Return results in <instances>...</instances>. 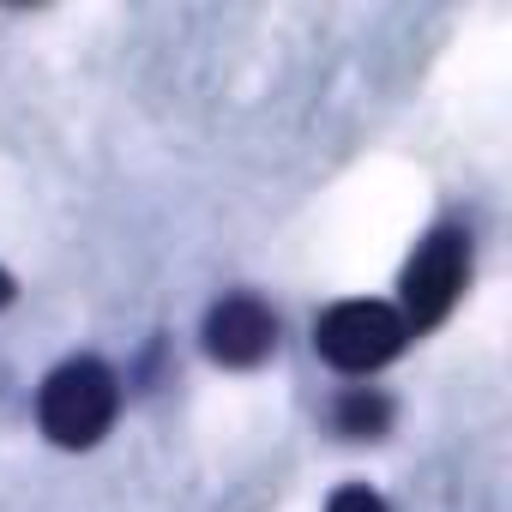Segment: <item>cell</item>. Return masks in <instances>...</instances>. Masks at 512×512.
I'll return each mask as SVG.
<instances>
[{
    "mask_svg": "<svg viewBox=\"0 0 512 512\" xmlns=\"http://www.w3.org/2000/svg\"><path fill=\"white\" fill-rule=\"evenodd\" d=\"M115 410H121V380H115V368L97 362V356L61 362V368L43 380V392H37V422H43V434H49L55 446H67V452L97 446V440L109 434Z\"/></svg>",
    "mask_w": 512,
    "mask_h": 512,
    "instance_id": "6da1fadb",
    "label": "cell"
},
{
    "mask_svg": "<svg viewBox=\"0 0 512 512\" xmlns=\"http://www.w3.org/2000/svg\"><path fill=\"white\" fill-rule=\"evenodd\" d=\"M404 338H410V326H404L398 308H386V302H338V308H326L320 326H314V350H320L332 368H344V374H374V368H386V362L404 350Z\"/></svg>",
    "mask_w": 512,
    "mask_h": 512,
    "instance_id": "7a4b0ae2",
    "label": "cell"
},
{
    "mask_svg": "<svg viewBox=\"0 0 512 512\" xmlns=\"http://www.w3.org/2000/svg\"><path fill=\"white\" fill-rule=\"evenodd\" d=\"M464 278H470V235L464 229H434L428 241H416L410 266H404V326H440L458 296H464Z\"/></svg>",
    "mask_w": 512,
    "mask_h": 512,
    "instance_id": "3957f363",
    "label": "cell"
},
{
    "mask_svg": "<svg viewBox=\"0 0 512 512\" xmlns=\"http://www.w3.org/2000/svg\"><path fill=\"white\" fill-rule=\"evenodd\" d=\"M272 350H278V314L260 296L235 290V296L211 302V314H205V356L211 362H223V368H260Z\"/></svg>",
    "mask_w": 512,
    "mask_h": 512,
    "instance_id": "277c9868",
    "label": "cell"
},
{
    "mask_svg": "<svg viewBox=\"0 0 512 512\" xmlns=\"http://www.w3.org/2000/svg\"><path fill=\"white\" fill-rule=\"evenodd\" d=\"M332 428H338L344 440H380V434L392 428V398H386L380 386H350V392L338 398V410H332Z\"/></svg>",
    "mask_w": 512,
    "mask_h": 512,
    "instance_id": "5b68a950",
    "label": "cell"
},
{
    "mask_svg": "<svg viewBox=\"0 0 512 512\" xmlns=\"http://www.w3.org/2000/svg\"><path fill=\"white\" fill-rule=\"evenodd\" d=\"M326 512H386V500H380L374 488L350 482V488H338V494H332V506H326Z\"/></svg>",
    "mask_w": 512,
    "mask_h": 512,
    "instance_id": "8992f818",
    "label": "cell"
},
{
    "mask_svg": "<svg viewBox=\"0 0 512 512\" xmlns=\"http://www.w3.org/2000/svg\"><path fill=\"white\" fill-rule=\"evenodd\" d=\"M13 296H19V284H13V278H7V272H0V308H7V302H13Z\"/></svg>",
    "mask_w": 512,
    "mask_h": 512,
    "instance_id": "52a82bcc",
    "label": "cell"
}]
</instances>
